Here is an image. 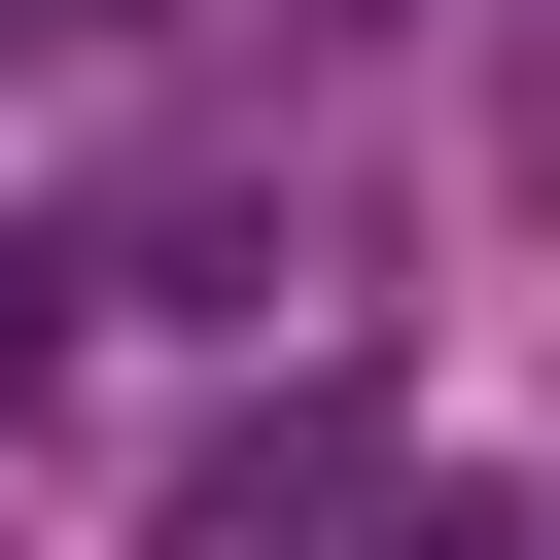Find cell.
<instances>
[{"label": "cell", "instance_id": "3", "mask_svg": "<svg viewBox=\"0 0 560 560\" xmlns=\"http://www.w3.org/2000/svg\"><path fill=\"white\" fill-rule=\"evenodd\" d=\"M0 35H35V0H0Z\"/></svg>", "mask_w": 560, "mask_h": 560}, {"label": "cell", "instance_id": "2", "mask_svg": "<svg viewBox=\"0 0 560 560\" xmlns=\"http://www.w3.org/2000/svg\"><path fill=\"white\" fill-rule=\"evenodd\" d=\"M35 350H70V245H0V420H35Z\"/></svg>", "mask_w": 560, "mask_h": 560}, {"label": "cell", "instance_id": "1", "mask_svg": "<svg viewBox=\"0 0 560 560\" xmlns=\"http://www.w3.org/2000/svg\"><path fill=\"white\" fill-rule=\"evenodd\" d=\"M350 525H385V385H280V420L210 455V525H175V560H350Z\"/></svg>", "mask_w": 560, "mask_h": 560}]
</instances>
